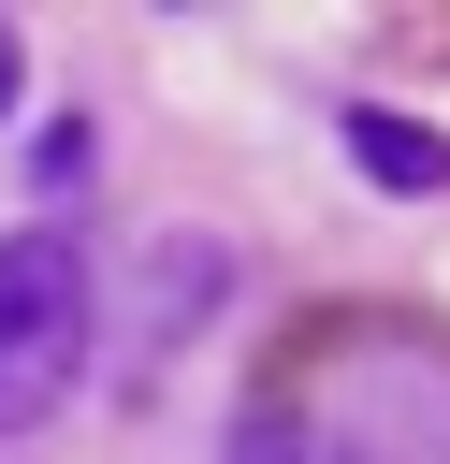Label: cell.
Wrapping results in <instances>:
<instances>
[{
  "label": "cell",
  "mask_w": 450,
  "mask_h": 464,
  "mask_svg": "<svg viewBox=\"0 0 450 464\" xmlns=\"http://www.w3.org/2000/svg\"><path fill=\"white\" fill-rule=\"evenodd\" d=\"M15 87H29V44H15V14H0V116H15Z\"/></svg>",
  "instance_id": "4"
},
{
  "label": "cell",
  "mask_w": 450,
  "mask_h": 464,
  "mask_svg": "<svg viewBox=\"0 0 450 464\" xmlns=\"http://www.w3.org/2000/svg\"><path fill=\"white\" fill-rule=\"evenodd\" d=\"M87 261H73V232H0V450L15 435H44L58 406H73V377H87Z\"/></svg>",
  "instance_id": "2"
},
{
  "label": "cell",
  "mask_w": 450,
  "mask_h": 464,
  "mask_svg": "<svg viewBox=\"0 0 450 464\" xmlns=\"http://www.w3.org/2000/svg\"><path fill=\"white\" fill-rule=\"evenodd\" d=\"M232 464H450V334L348 304L232 420Z\"/></svg>",
  "instance_id": "1"
},
{
  "label": "cell",
  "mask_w": 450,
  "mask_h": 464,
  "mask_svg": "<svg viewBox=\"0 0 450 464\" xmlns=\"http://www.w3.org/2000/svg\"><path fill=\"white\" fill-rule=\"evenodd\" d=\"M348 160H363L392 203H435V188H450V130H435V116H392V102L348 116Z\"/></svg>",
  "instance_id": "3"
}]
</instances>
